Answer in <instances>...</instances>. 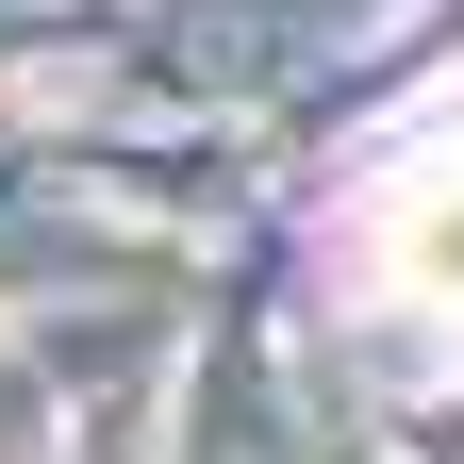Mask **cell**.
<instances>
[{"label": "cell", "instance_id": "1", "mask_svg": "<svg viewBox=\"0 0 464 464\" xmlns=\"http://www.w3.org/2000/svg\"><path fill=\"white\" fill-rule=\"evenodd\" d=\"M332 282H348L365 332L464 365V67L348 166V199H332Z\"/></svg>", "mask_w": 464, "mask_h": 464}]
</instances>
